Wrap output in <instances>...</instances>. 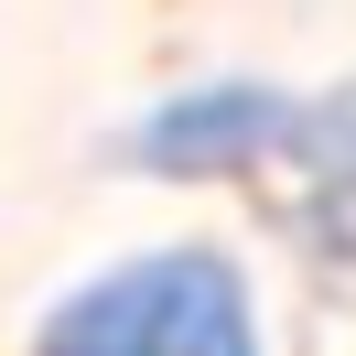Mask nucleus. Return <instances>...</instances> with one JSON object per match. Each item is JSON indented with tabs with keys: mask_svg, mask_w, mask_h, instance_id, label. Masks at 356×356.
Segmentation results:
<instances>
[{
	"mask_svg": "<svg viewBox=\"0 0 356 356\" xmlns=\"http://www.w3.org/2000/svg\"><path fill=\"white\" fill-rule=\"evenodd\" d=\"M33 356H259V302L216 248H140L76 281Z\"/></svg>",
	"mask_w": 356,
	"mask_h": 356,
	"instance_id": "nucleus-1",
	"label": "nucleus"
},
{
	"mask_svg": "<svg viewBox=\"0 0 356 356\" xmlns=\"http://www.w3.org/2000/svg\"><path fill=\"white\" fill-rule=\"evenodd\" d=\"M324 130L313 108H291L281 87H248V76H216V87H184L162 97L152 119L130 130V162L162 184H227V173H259V162L302 152Z\"/></svg>",
	"mask_w": 356,
	"mask_h": 356,
	"instance_id": "nucleus-2",
	"label": "nucleus"
}]
</instances>
